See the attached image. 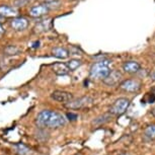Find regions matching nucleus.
<instances>
[{"instance_id":"21","label":"nucleus","mask_w":155,"mask_h":155,"mask_svg":"<svg viewBox=\"0 0 155 155\" xmlns=\"http://www.w3.org/2000/svg\"><path fill=\"white\" fill-rule=\"evenodd\" d=\"M151 114L155 117V107H154V109H152V110H151Z\"/></svg>"},{"instance_id":"1","label":"nucleus","mask_w":155,"mask_h":155,"mask_svg":"<svg viewBox=\"0 0 155 155\" xmlns=\"http://www.w3.org/2000/svg\"><path fill=\"white\" fill-rule=\"evenodd\" d=\"M36 125L39 129H58L66 125V119L62 114L54 110H42L36 118Z\"/></svg>"},{"instance_id":"10","label":"nucleus","mask_w":155,"mask_h":155,"mask_svg":"<svg viewBox=\"0 0 155 155\" xmlns=\"http://www.w3.org/2000/svg\"><path fill=\"white\" fill-rule=\"evenodd\" d=\"M28 20L23 18V17H16V18H13L11 20V27L15 31H23L28 28Z\"/></svg>"},{"instance_id":"12","label":"nucleus","mask_w":155,"mask_h":155,"mask_svg":"<svg viewBox=\"0 0 155 155\" xmlns=\"http://www.w3.org/2000/svg\"><path fill=\"white\" fill-rule=\"evenodd\" d=\"M17 14V10L15 8L9 6V5H0V15L5 17L15 16Z\"/></svg>"},{"instance_id":"9","label":"nucleus","mask_w":155,"mask_h":155,"mask_svg":"<svg viewBox=\"0 0 155 155\" xmlns=\"http://www.w3.org/2000/svg\"><path fill=\"white\" fill-rule=\"evenodd\" d=\"M49 12V7L48 5L42 4V5H38V6H34L30 10V15L33 17H40L45 15Z\"/></svg>"},{"instance_id":"16","label":"nucleus","mask_w":155,"mask_h":155,"mask_svg":"<svg viewBox=\"0 0 155 155\" xmlns=\"http://www.w3.org/2000/svg\"><path fill=\"white\" fill-rule=\"evenodd\" d=\"M145 136H147L150 139H155V125H149L144 130Z\"/></svg>"},{"instance_id":"22","label":"nucleus","mask_w":155,"mask_h":155,"mask_svg":"<svg viewBox=\"0 0 155 155\" xmlns=\"http://www.w3.org/2000/svg\"><path fill=\"white\" fill-rule=\"evenodd\" d=\"M46 2H48V3H50V2H55V1H57V0H45Z\"/></svg>"},{"instance_id":"20","label":"nucleus","mask_w":155,"mask_h":155,"mask_svg":"<svg viewBox=\"0 0 155 155\" xmlns=\"http://www.w3.org/2000/svg\"><path fill=\"white\" fill-rule=\"evenodd\" d=\"M150 78H151V79L153 80V81H155V71H153V72H152L151 74H150Z\"/></svg>"},{"instance_id":"14","label":"nucleus","mask_w":155,"mask_h":155,"mask_svg":"<svg viewBox=\"0 0 155 155\" xmlns=\"http://www.w3.org/2000/svg\"><path fill=\"white\" fill-rule=\"evenodd\" d=\"M14 148H15V152L18 155H31V150L27 145L22 144V143H18V144L14 145Z\"/></svg>"},{"instance_id":"23","label":"nucleus","mask_w":155,"mask_h":155,"mask_svg":"<svg viewBox=\"0 0 155 155\" xmlns=\"http://www.w3.org/2000/svg\"><path fill=\"white\" fill-rule=\"evenodd\" d=\"M2 33H3V28H2L1 25H0V35H1Z\"/></svg>"},{"instance_id":"4","label":"nucleus","mask_w":155,"mask_h":155,"mask_svg":"<svg viewBox=\"0 0 155 155\" xmlns=\"http://www.w3.org/2000/svg\"><path fill=\"white\" fill-rule=\"evenodd\" d=\"M93 102V98L90 96H82V97L72 99L71 101L65 104V107L70 110H81L89 107Z\"/></svg>"},{"instance_id":"15","label":"nucleus","mask_w":155,"mask_h":155,"mask_svg":"<svg viewBox=\"0 0 155 155\" xmlns=\"http://www.w3.org/2000/svg\"><path fill=\"white\" fill-rule=\"evenodd\" d=\"M112 117H113V115H112V114H110V113L109 114H104V115L97 117V118H96L94 121L92 122V124L95 125V126H101L102 124H106V123L110 121Z\"/></svg>"},{"instance_id":"5","label":"nucleus","mask_w":155,"mask_h":155,"mask_svg":"<svg viewBox=\"0 0 155 155\" xmlns=\"http://www.w3.org/2000/svg\"><path fill=\"white\" fill-rule=\"evenodd\" d=\"M120 88L125 92L136 93L141 89V82L136 79H127L120 83Z\"/></svg>"},{"instance_id":"3","label":"nucleus","mask_w":155,"mask_h":155,"mask_svg":"<svg viewBox=\"0 0 155 155\" xmlns=\"http://www.w3.org/2000/svg\"><path fill=\"white\" fill-rule=\"evenodd\" d=\"M130 107V99L126 97H120L114 101V104L110 106L109 113L113 116H122L127 112V110Z\"/></svg>"},{"instance_id":"19","label":"nucleus","mask_w":155,"mask_h":155,"mask_svg":"<svg viewBox=\"0 0 155 155\" xmlns=\"http://www.w3.org/2000/svg\"><path fill=\"white\" fill-rule=\"evenodd\" d=\"M66 116H67V118H68V120H70V121H75V120L78 118V116L76 115V114H73V113H68Z\"/></svg>"},{"instance_id":"6","label":"nucleus","mask_w":155,"mask_h":155,"mask_svg":"<svg viewBox=\"0 0 155 155\" xmlns=\"http://www.w3.org/2000/svg\"><path fill=\"white\" fill-rule=\"evenodd\" d=\"M51 98L56 101L65 102V104H67V102L71 101L73 99V94L71 92L64 91V90H55V91L52 92Z\"/></svg>"},{"instance_id":"18","label":"nucleus","mask_w":155,"mask_h":155,"mask_svg":"<svg viewBox=\"0 0 155 155\" xmlns=\"http://www.w3.org/2000/svg\"><path fill=\"white\" fill-rule=\"evenodd\" d=\"M4 52L6 55H10V56H12V55H17L20 52V49L17 48L16 46H7L6 48L4 49Z\"/></svg>"},{"instance_id":"7","label":"nucleus","mask_w":155,"mask_h":155,"mask_svg":"<svg viewBox=\"0 0 155 155\" xmlns=\"http://www.w3.org/2000/svg\"><path fill=\"white\" fill-rule=\"evenodd\" d=\"M121 79H122V73L118 71V70H113V71H110L109 76L104 79V83H106L109 86H113L118 84L121 81Z\"/></svg>"},{"instance_id":"2","label":"nucleus","mask_w":155,"mask_h":155,"mask_svg":"<svg viewBox=\"0 0 155 155\" xmlns=\"http://www.w3.org/2000/svg\"><path fill=\"white\" fill-rule=\"evenodd\" d=\"M109 61H99V62L94 63L90 68L89 76L92 79H102L107 78L110 73Z\"/></svg>"},{"instance_id":"8","label":"nucleus","mask_w":155,"mask_h":155,"mask_svg":"<svg viewBox=\"0 0 155 155\" xmlns=\"http://www.w3.org/2000/svg\"><path fill=\"white\" fill-rule=\"evenodd\" d=\"M52 70H53V72L58 76L67 75L70 72L68 65H67L66 63H62V62L54 63L53 65H52Z\"/></svg>"},{"instance_id":"13","label":"nucleus","mask_w":155,"mask_h":155,"mask_svg":"<svg viewBox=\"0 0 155 155\" xmlns=\"http://www.w3.org/2000/svg\"><path fill=\"white\" fill-rule=\"evenodd\" d=\"M52 53L56 58H59V59H66L69 56V52L67 51L65 48H61V47H58V48L53 49Z\"/></svg>"},{"instance_id":"17","label":"nucleus","mask_w":155,"mask_h":155,"mask_svg":"<svg viewBox=\"0 0 155 155\" xmlns=\"http://www.w3.org/2000/svg\"><path fill=\"white\" fill-rule=\"evenodd\" d=\"M81 64H82V62H81L80 60L72 59V60H70L68 63H67V65H68L70 71H75V70L77 69L78 67H80Z\"/></svg>"},{"instance_id":"24","label":"nucleus","mask_w":155,"mask_h":155,"mask_svg":"<svg viewBox=\"0 0 155 155\" xmlns=\"http://www.w3.org/2000/svg\"><path fill=\"white\" fill-rule=\"evenodd\" d=\"M75 155H79V154H75Z\"/></svg>"},{"instance_id":"11","label":"nucleus","mask_w":155,"mask_h":155,"mask_svg":"<svg viewBox=\"0 0 155 155\" xmlns=\"http://www.w3.org/2000/svg\"><path fill=\"white\" fill-rule=\"evenodd\" d=\"M123 70L130 74H134L140 70V64L136 61H128L123 64Z\"/></svg>"}]
</instances>
